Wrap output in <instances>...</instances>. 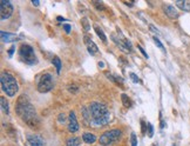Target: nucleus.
Here are the masks:
<instances>
[{
  "label": "nucleus",
  "instance_id": "obj_1",
  "mask_svg": "<svg viewBox=\"0 0 190 146\" xmlns=\"http://www.w3.org/2000/svg\"><path fill=\"white\" fill-rule=\"evenodd\" d=\"M15 111L18 116L21 118L23 121H25L30 127H38L40 124L39 117L37 114V111L34 106L32 105L31 100L28 99L27 96L23 94L17 101L15 105Z\"/></svg>",
  "mask_w": 190,
  "mask_h": 146
},
{
  "label": "nucleus",
  "instance_id": "obj_2",
  "mask_svg": "<svg viewBox=\"0 0 190 146\" xmlns=\"http://www.w3.org/2000/svg\"><path fill=\"white\" fill-rule=\"evenodd\" d=\"M89 116V121L95 126H105L110 120V113L106 105L101 103H90L88 106V113H84V117Z\"/></svg>",
  "mask_w": 190,
  "mask_h": 146
},
{
  "label": "nucleus",
  "instance_id": "obj_3",
  "mask_svg": "<svg viewBox=\"0 0 190 146\" xmlns=\"http://www.w3.org/2000/svg\"><path fill=\"white\" fill-rule=\"evenodd\" d=\"M0 83H1V89L8 96V97H14L19 90L18 83L15 78L11 74L10 72H3L1 78H0Z\"/></svg>",
  "mask_w": 190,
  "mask_h": 146
},
{
  "label": "nucleus",
  "instance_id": "obj_4",
  "mask_svg": "<svg viewBox=\"0 0 190 146\" xmlns=\"http://www.w3.org/2000/svg\"><path fill=\"white\" fill-rule=\"evenodd\" d=\"M19 57L21 58V60L27 64V65H34L37 64V55L34 53V50L31 45H27V44H24L21 45L20 50H19Z\"/></svg>",
  "mask_w": 190,
  "mask_h": 146
},
{
  "label": "nucleus",
  "instance_id": "obj_5",
  "mask_svg": "<svg viewBox=\"0 0 190 146\" xmlns=\"http://www.w3.org/2000/svg\"><path fill=\"white\" fill-rule=\"evenodd\" d=\"M37 87L40 93H47V92L52 91L54 87V80H53L52 74H49V73H44L38 82Z\"/></svg>",
  "mask_w": 190,
  "mask_h": 146
},
{
  "label": "nucleus",
  "instance_id": "obj_6",
  "mask_svg": "<svg viewBox=\"0 0 190 146\" xmlns=\"http://www.w3.org/2000/svg\"><path fill=\"white\" fill-rule=\"evenodd\" d=\"M121 134H122V132H121V130H119V128L109 130V131L105 132V133L100 137V144L103 145V146L114 144L115 141H118V140L121 138Z\"/></svg>",
  "mask_w": 190,
  "mask_h": 146
},
{
  "label": "nucleus",
  "instance_id": "obj_7",
  "mask_svg": "<svg viewBox=\"0 0 190 146\" xmlns=\"http://www.w3.org/2000/svg\"><path fill=\"white\" fill-rule=\"evenodd\" d=\"M13 13V6L7 0H1L0 1V18L1 20L8 19Z\"/></svg>",
  "mask_w": 190,
  "mask_h": 146
},
{
  "label": "nucleus",
  "instance_id": "obj_8",
  "mask_svg": "<svg viewBox=\"0 0 190 146\" xmlns=\"http://www.w3.org/2000/svg\"><path fill=\"white\" fill-rule=\"evenodd\" d=\"M120 34H121V32H120ZM112 38H113V41L120 47L121 51L127 52V53H128V52H132V44H130L129 40H127L122 34H121V38H116L115 34H113Z\"/></svg>",
  "mask_w": 190,
  "mask_h": 146
},
{
  "label": "nucleus",
  "instance_id": "obj_9",
  "mask_svg": "<svg viewBox=\"0 0 190 146\" xmlns=\"http://www.w3.org/2000/svg\"><path fill=\"white\" fill-rule=\"evenodd\" d=\"M68 131L72 133L79 131V124L76 120V116L73 111L69 112V117H68Z\"/></svg>",
  "mask_w": 190,
  "mask_h": 146
},
{
  "label": "nucleus",
  "instance_id": "obj_10",
  "mask_svg": "<svg viewBox=\"0 0 190 146\" xmlns=\"http://www.w3.org/2000/svg\"><path fill=\"white\" fill-rule=\"evenodd\" d=\"M27 142L31 146H44L45 145V140L38 135V134H30L27 135Z\"/></svg>",
  "mask_w": 190,
  "mask_h": 146
},
{
  "label": "nucleus",
  "instance_id": "obj_11",
  "mask_svg": "<svg viewBox=\"0 0 190 146\" xmlns=\"http://www.w3.org/2000/svg\"><path fill=\"white\" fill-rule=\"evenodd\" d=\"M83 39H84V44H86V46H87V51H88L90 54H96L98 51H99V48H98L96 44H95V43L91 40V38H89L88 35H84Z\"/></svg>",
  "mask_w": 190,
  "mask_h": 146
},
{
  "label": "nucleus",
  "instance_id": "obj_12",
  "mask_svg": "<svg viewBox=\"0 0 190 146\" xmlns=\"http://www.w3.org/2000/svg\"><path fill=\"white\" fill-rule=\"evenodd\" d=\"M162 9H163V12L165 13V16H168L170 19H177L178 18V11L174 6L165 4L162 6Z\"/></svg>",
  "mask_w": 190,
  "mask_h": 146
},
{
  "label": "nucleus",
  "instance_id": "obj_13",
  "mask_svg": "<svg viewBox=\"0 0 190 146\" xmlns=\"http://www.w3.org/2000/svg\"><path fill=\"white\" fill-rule=\"evenodd\" d=\"M0 35H1V40L4 43H12V41H17L18 40V37L13 33H8V32H4L1 31L0 32Z\"/></svg>",
  "mask_w": 190,
  "mask_h": 146
},
{
  "label": "nucleus",
  "instance_id": "obj_14",
  "mask_svg": "<svg viewBox=\"0 0 190 146\" xmlns=\"http://www.w3.org/2000/svg\"><path fill=\"white\" fill-rule=\"evenodd\" d=\"M176 6L179 10H182V11L190 12V3L189 1H185V0H177V1H176Z\"/></svg>",
  "mask_w": 190,
  "mask_h": 146
},
{
  "label": "nucleus",
  "instance_id": "obj_15",
  "mask_svg": "<svg viewBox=\"0 0 190 146\" xmlns=\"http://www.w3.org/2000/svg\"><path fill=\"white\" fill-rule=\"evenodd\" d=\"M81 139L79 137H70L66 140V146H80Z\"/></svg>",
  "mask_w": 190,
  "mask_h": 146
},
{
  "label": "nucleus",
  "instance_id": "obj_16",
  "mask_svg": "<svg viewBox=\"0 0 190 146\" xmlns=\"http://www.w3.org/2000/svg\"><path fill=\"white\" fill-rule=\"evenodd\" d=\"M82 140H83L86 144H93V142H95V140H96V137H95L93 133L86 132V133H83V135H82Z\"/></svg>",
  "mask_w": 190,
  "mask_h": 146
},
{
  "label": "nucleus",
  "instance_id": "obj_17",
  "mask_svg": "<svg viewBox=\"0 0 190 146\" xmlns=\"http://www.w3.org/2000/svg\"><path fill=\"white\" fill-rule=\"evenodd\" d=\"M0 101H1V110H3V112L5 114H10V107H8L7 100L4 97H1V98H0Z\"/></svg>",
  "mask_w": 190,
  "mask_h": 146
},
{
  "label": "nucleus",
  "instance_id": "obj_18",
  "mask_svg": "<svg viewBox=\"0 0 190 146\" xmlns=\"http://www.w3.org/2000/svg\"><path fill=\"white\" fill-rule=\"evenodd\" d=\"M95 32H96V34L99 35V38L103 41V43H106L107 41V37H106V34L103 33V31H102V28L101 27H99V26H95Z\"/></svg>",
  "mask_w": 190,
  "mask_h": 146
},
{
  "label": "nucleus",
  "instance_id": "obj_19",
  "mask_svg": "<svg viewBox=\"0 0 190 146\" xmlns=\"http://www.w3.org/2000/svg\"><path fill=\"white\" fill-rule=\"evenodd\" d=\"M52 62H53V65L55 66V68H56V72H58V74H59V73L61 72V66H62L60 58H58V57H54V58H53V60H52Z\"/></svg>",
  "mask_w": 190,
  "mask_h": 146
},
{
  "label": "nucleus",
  "instance_id": "obj_20",
  "mask_svg": "<svg viewBox=\"0 0 190 146\" xmlns=\"http://www.w3.org/2000/svg\"><path fill=\"white\" fill-rule=\"evenodd\" d=\"M121 99H122V103H123V105L126 106V107H130L132 106V100L128 98V96L127 94H121Z\"/></svg>",
  "mask_w": 190,
  "mask_h": 146
},
{
  "label": "nucleus",
  "instance_id": "obj_21",
  "mask_svg": "<svg viewBox=\"0 0 190 146\" xmlns=\"http://www.w3.org/2000/svg\"><path fill=\"white\" fill-rule=\"evenodd\" d=\"M81 25L83 26V28H84V31H90V25H89V23H88V19L87 18H82V20H81Z\"/></svg>",
  "mask_w": 190,
  "mask_h": 146
},
{
  "label": "nucleus",
  "instance_id": "obj_22",
  "mask_svg": "<svg viewBox=\"0 0 190 146\" xmlns=\"http://www.w3.org/2000/svg\"><path fill=\"white\" fill-rule=\"evenodd\" d=\"M154 43L157 45V47L163 52V53H165V48H164V46H163V44L160 41V39L158 38H156V37H154Z\"/></svg>",
  "mask_w": 190,
  "mask_h": 146
},
{
  "label": "nucleus",
  "instance_id": "obj_23",
  "mask_svg": "<svg viewBox=\"0 0 190 146\" xmlns=\"http://www.w3.org/2000/svg\"><path fill=\"white\" fill-rule=\"evenodd\" d=\"M147 128H148V135L151 138L153 134H154V127H153V125L150 123H147Z\"/></svg>",
  "mask_w": 190,
  "mask_h": 146
},
{
  "label": "nucleus",
  "instance_id": "obj_24",
  "mask_svg": "<svg viewBox=\"0 0 190 146\" xmlns=\"http://www.w3.org/2000/svg\"><path fill=\"white\" fill-rule=\"evenodd\" d=\"M130 141H132V146H137V138L135 133L130 134Z\"/></svg>",
  "mask_w": 190,
  "mask_h": 146
},
{
  "label": "nucleus",
  "instance_id": "obj_25",
  "mask_svg": "<svg viewBox=\"0 0 190 146\" xmlns=\"http://www.w3.org/2000/svg\"><path fill=\"white\" fill-rule=\"evenodd\" d=\"M129 77L134 83H139V78H137V76L135 74V73H129Z\"/></svg>",
  "mask_w": 190,
  "mask_h": 146
},
{
  "label": "nucleus",
  "instance_id": "obj_26",
  "mask_svg": "<svg viewBox=\"0 0 190 146\" xmlns=\"http://www.w3.org/2000/svg\"><path fill=\"white\" fill-rule=\"evenodd\" d=\"M93 4H94V5H95V7H96V9H98V10H103V9H105V6H103V5H102V4H101V3H100V4H99V3H98V1H93Z\"/></svg>",
  "mask_w": 190,
  "mask_h": 146
},
{
  "label": "nucleus",
  "instance_id": "obj_27",
  "mask_svg": "<svg viewBox=\"0 0 190 146\" xmlns=\"http://www.w3.org/2000/svg\"><path fill=\"white\" fill-rule=\"evenodd\" d=\"M137 48H139V50H140V52H141V53L144 55V58H148V54H147V52L143 50V47H142L141 45H137Z\"/></svg>",
  "mask_w": 190,
  "mask_h": 146
},
{
  "label": "nucleus",
  "instance_id": "obj_28",
  "mask_svg": "<svg viewBox=\"0 0 190 146\" xmlns=\"http://www.w3.org/2000/svg\"><path fill=\"white\" fill-rule=\"evenodd\" d=\"M63 30H65L66 33H70V25L65 24V25H63Z\"/></svg>",
  "mask_w": 190,
  "mask_h": 146
},
{
  "label": "nucleus",
  "instance_id": "obj_29",
  "mask_svg": "<svg viewBox=\"0 0 190 146\" xmlns=\"http://www.w3.org/2000/svg\"><path fill=\"white\" fill-rule=\"evenodd\" d=\"M149 28H150V31H151V32H154V33H157V34H160L158 30H157V28H156V27H155L154 25H150V26H149Z\"/></svg>",
  "mask_w": 190,
  "mask_h": 146
},
{
  "label": "nucleus",
  "instance_id": "obj_30",
  "mask_svg": "<svg viewBox=\"0 0 190 146\" xmlns=\"http://www.w3.org/2000/svg\"><path fill=\"white\" fill-rule=\"evenodd\" d=\"M14 51H15V47H14V46H12V47L10 48V51H8V55H10V57H12V55H13V53H14Z\"/></svg>",
  "mask_w": 190,
  "mask_h": 146
},
{
  "label": "nucleus",
  "instance_id": "obj_31",
  "mask_svg": "<svg viewBox=\"0 0 190 146\" xmlns=\"http://www.w3.org/2000/svg\"><path fill=\"white\" fill-rule=\"evenodd\" d=\"M32 4H33L34 6H39V0H33Z\"/></svg>",
  "mask_w": 190,
  "mask_h": 146
},
{
  "label": "nucleus",
  "instance_id": "obj_32",
  "mask_svg": "<svg viewBox=\"0 0 190 146\" xmlns=\"http://www.w3.org/2000/svg\"><path fill=\"white\" fill-rule=\"evenodd\" d=\"M58 20H59V21H65L66 19H65V18H61V17H58Z\"/></svg>",
  "mask_w": 190,
  "mask_h": 146
}]
</instances>
